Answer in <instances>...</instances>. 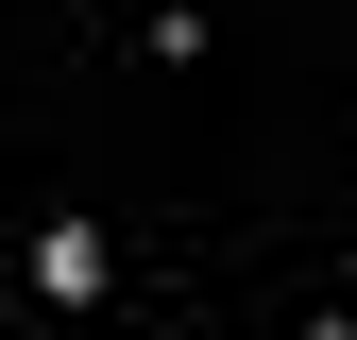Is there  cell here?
Instances as JSON below:
<instances>
[{
  "label": "cell",
  "instance_id": "6da1fadb",
  "mask_svg": "<svg viewBox=\"0 0 357 340\" xmlns=\"http://www.w3.org/2000/svg\"><path fill=\"white\" fill-rule=\"evenodd\" d=\"M34 289H52V307H85V289H102V238H85V222H68V238H34Z\"/></svg>",
  "mask_w": 357,
  "mask_h": 340
}]
</instances>
